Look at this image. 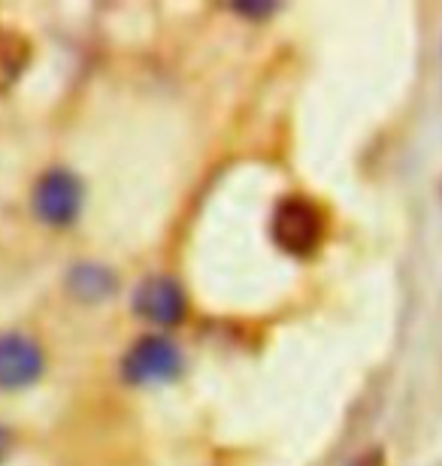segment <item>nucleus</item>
Segmentation results:
<instances>
[{
  "instance_id": "nucleus-1",
  "label": "nucleus",
  "mask_w": 442,
  "mask_h": 466,
  "mask_svg": "<svg viewBox=\"0 0 442 466\" xmlns=\"http://www.w3.org/2000/svg\"><path fill=\"white\" fill-rule=\"evenodd\" d=\"M324 228H327L324 209L309 198H303V194L282 198L270 218L272 242H276L285 255H294V258L315 255L324 239Z\"/></svg>"
},
{
  "instance_id": "nucleus-2",
  "label": "nucleus",
  "mask_w": 442,
  "mask_h": 466,
  "mask_svg": "<svg viewBox=\"0 0 442 466\" xmlns=\"http://www.w3.org/2000/svg\"><path fill=\"white\" fill-rule=\"evenodd\" d=\"M82 200H86V191H82L79 176L64 167L46 170L31 191L34 216L49 228H70L79 218Z\"/></svg>"
},
{
  "instance_id": "nucleus-3",
  "label": "nucleus",
  "mask_w": 442,
  "mask_h": 466,
  "mask_svg": "<svg viewBox=\"0 0 442 466\" xmlns=\"http://www.w3.org/2000/svg\"><path fill=\"white\" fill-rule=\"evenodd\" d=\"M182 370V351L164 337H143L121 358V376L130 385H158L170 381Z\"/></svg>"
},
{
  "instance_id": "nucleus-4",
  "label": "nucleus",
  "mask_w": 442,
  "mask_h": 466,
  "mask_svg": "<svg viewBox=\"0 0 442 466\" xmlns=\"http://www.w3.org/2000/svg\"><path fill=\"white\" fill-rule=\"evenodd\" d=\"M46 372V354L40 342L27 333H0V390H22L40 381Z\"/></svg>"
},
{
  "instance_id": "nucleus-5",
  "label": "nucleus",
  "mask_w": 442,
  "mask_h": 466,
  "mask_svg": "<svg viewBox=\"0 0 442 466\" xmlns=\"http://www.w3.org/2000/svg\"><path fill=\"white\" fill-rule=\"evenodd\" d=\"M188 300L182 285L170 276H149L137 285L134 291V312L139 319L161 324V328H173L185 319Z\"/></svg>"
},
{
  "instance_id": "nucleus-6",
  "label": "nucleus",
  "mask_w": 442,
  "mask_h": 466,
  "mask_svg": "<svg viewBox=\"0 0 442 466\" xmlns=\"http://www.w3.org/2000/svg\"><path fill=\"white\" fill-rule=\"evenodd\" d=\"M67 285L77 300L98 303V300H107V297H112V291H116V273L100 264H77L70 269Z\"/></svg>"
},
{
  "instance_id": "nucleus-7",
  "label": "nucleus",
  "mask_w": 442,
  "mask_h": 466,
  "mask_svg": "<svg viewBox=\"0 0 442 466\" xmlns=\"http://www.w3.org/2000/svg\"><path fill=\"white\" fill-rule=\"evenodd\" d=\"M27 58H31V46H27L25 36L0 31V91L22 76Z\"/></svg>"
},
{
  "instance_id": "nucleus-8",
  "label": "nucleus",
  "mask_w": 442,
  "mask_h": 466,
  "mask_svg": "<svg viewBox=\"0 0 442 466\" xmlns=\"http://www.w3.org/2000/svg\"><path fill=\"white\" fill-rule=\"evenodd\" d=\"M9 449H13V433H9V427L0 424V463H4V458L9 454Z\"/></svg>"
}]
</instances>
